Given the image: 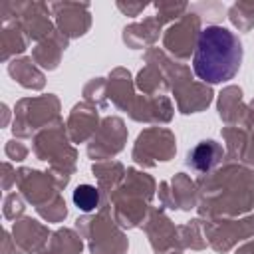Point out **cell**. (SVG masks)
<instances>
[{
	"instance_id": "cell-1",
	"label": "cell",
	"mask_w": 254,
	"mask_h": 254,
	"mask_svg": "<svg viewBox=\"0 0 254 254\" xmlns=\"http://www.w3.org/2000/svg\"><path fill=\"white\" fill-rule=\"evenodd\" d=\"M242 62V44L236 34L222 26H206L196 40L192 58L194 73L206 83L228 81Z\"/></svg>"
},
{
	"instance_id": "cell-2",
	"label": "cell",
	"mask_w": 254,
	"mask_h": 254,
	"mask_svg": "<svg viewBox=\"0 0 254 254\" xmlns=\"http://www.w3.org/2000/svg\"><path fill=\"white\" fill-rule=\"evenodd\" d=\"M218 153H220V149L214 145V141H204V143H200L194 151H192V155H190V159H192V163L198 167V169H210L218 159Z\"/></svg>"
},
{
	"instance_id": "cell-3",
	"label": "cell",
	"mask_w": 254,
	"mask_h": 254,
	"mask_svg": "<svg viewBox=\"0 0 254 254\" xmlns=\"http://www.w3.org/2000/svg\"><path fill=\"white\" fill-rule=\"evenodd\" d=\"M73 202L81 208V210H93L99 204V192L95 187L91 185H79L73 190Z\"/></svg>"
}]
</instances>
